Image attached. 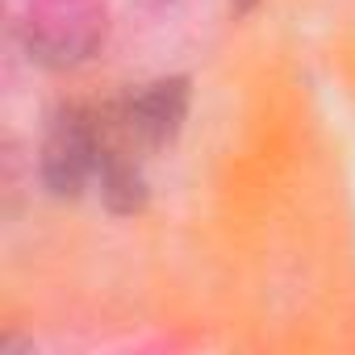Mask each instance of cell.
I'll use <instances>...</instances> for the list:
<instances>
[{
	"instance_id": "7a4b0ae2",
	"label": "cell",
	"mask_w": 355,
	"mask_h": 355,
	"mask_svg": "<svg viewBox=\"0 0 355 355\" xmlns=\"http://www.w3.org/2000/svg\"><path fill=\"white\" fill-rule=\"evenodd\" d=\"M96 171H101L96 109L67 101L46 117V130H42V150H38L42 189L51 197L67 201V197H80L84 189L96 184Z\"/></svg>"
},
{
	"instance_id": "6da1fadb",
	"label": "cell",
	"mask_w": 355,
	"mask_h": 355,
	"mask_svg": "<svg viewBox=\"0 0 355 355\" xmlns=\"http://www.w3.org/2000/svg\"><path fill=\"white\" fill-rule=\"evenodd\" d=\"M109 38V9L105 0H26L21 13V42L38 67L67 71L88 59Z\"/></svg>"
},
{
	"instance_id": "3957f363",
	"label": "cell",
	"mask_w": 355,
	"mask_h": 355,
	"mask_svg": "<svg viewBox=\"0 0 355 355\" xmlns=\"http://www.w3.org/2000/svg\"><path fill=\"white\" fill-rule=\"evenodd\" d=\"M255 5H259V0H234V9H239V13H247V9H255Z\"/></svg>"
}]
</instances>
